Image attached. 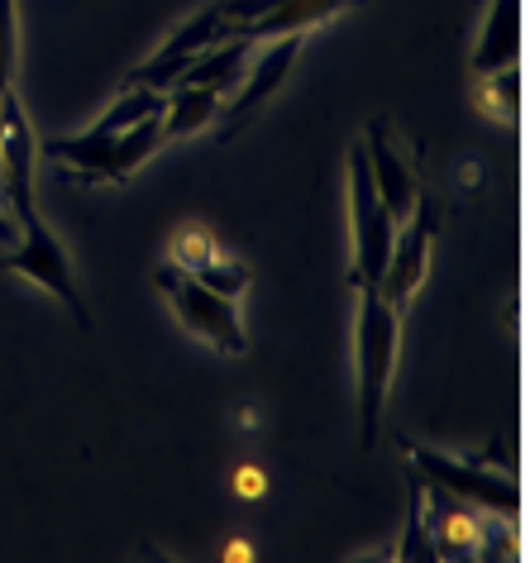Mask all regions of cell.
I'll return each mask as SVG.
<instances>
[{"label": "cell", "instance_id": "e0dca14e", "mask_svg": "<svg viewBox=\"0 0 530 563\" xmlns=\"http://www.w3.org/2000/svg\"><path fill=\"white\" fill-rule=\"evenodd\" d=\"M393 559H401V563H426V559H435V554H430V520H426V483H421V473H411L407 540H401V549H397Z\"/></svg>", "mask_w": 530, "mask_h": 563}, {"label": "cell", "instance_id": "277c9868", "mask_svg": "<svg viewBox=\"0 0 530 563\" xmlns=\"http://www.w3.org/2000/svg\"><path fill=\"white\" fill-rule=\"evenodd\" d=\"M401 449L411 454L416 473H426L435 487L454 492L459 501L478 506V511L516 520V506H521V497H516L511 477H501V468H497V444L487 449L483 459H450V454H440V449H426L416 440H401Z\"/></svg>", "mask_w": 530, "mask_h": 563}, {"label": "cell", "instance_id": "30bf717a", "mask_svg": "<svg viewBox=\"0 0 530 563\" xmlns=\"http://www.w3.org/2000/svg\"><path fill=\"white\" fill-rule=\"evenodd\" d=\"M435 230H440V220H435V206H430L426 196L416 201L411 216L397 224L393 253H387V267H383V282H378L383 301L397 306V311H407L411 297L421 291V282H426V273H430V249H435Z\"/></svg>", "mask_w": 530, "mask_h": 563}, {"label": "cell", "instance_id": "603a6c76", "mask_svg": "<svg viewBox=\"0 0 530 563\" xmlns=\"http://www.w3.org/2000/svg\"><path fill=\"white\" fill-rule=\"evenodd\" d=\"M225 559H230V563H234V559L244 563V559H254V549H249V540H230V544H225Z\"/></svg>", "mask_w": 530, "mask_h": 563}, {"label": "cell", "instance_id": "ac0fdd59", "mask_svg": "<svg viewBox=\"0 0 530 563\" xmlns=\"http://www.w3.org/2000/svg\"><path fill=\"white\" fill-rule=\"evenodd\" d=\"M216 253H220V244H216V239L206 234V230H177V239H173V258H167V263L197 277L201 267L216 258Z\"/></svg>", "mask_w": 530, "mask_h": 563}, {"label": "cell", "instance_id": "7c38bea8", "mask_svg": "<svg viewBox=\"0 0 530 563\" xmlns=\"http://www.w3.org/2000/svg\"><path fill=\"white\" fill-rule=\"evenodd\" d=\"M220 38H230L225 34V24H220V10L216 5H206L197 10L187 24H177L173 38L153 53L148 63H139L134 73H130V87H153V91H167V87H177V77L187 73L191 63L201 58L211 44H220Z\"/></svg>", "mask_w": 530, "mask_h": 563}, {"label": "cell", "instance_id": "2e32d148", "mask_svg": "<svg viewBox=\"0 0 530 563\" xmlns=\"http://www.w3.org/2000/svg\"><path fill=\"white\" fill-rule=\"evenodd\" d=\"M216 110H220V91H211V87H167L163 130H167V139L201 134L206 124L216 120Z\"/></svg>", "mask_w": 530, "mask_h": 563}, {"label": "cell", "instance_id": "44dd1931", "mask_svg": "<svg viewBox=\"0 0 530 563\" xmlns=\"http://www.w3.org/2000/svg\"><path fill=\"white\" fill-rule=\"evenodd\" d=\"M230 487H234V497H244V501H263L268 497V473H263L258 463H240L230 477Z\"/></svg>", "mask_w": 530, "mask_h": 563}, {"label": "cell", "instance_id": "d6986e66", "mask_svg": "<svg viewBox=\"0 0 530 563\" xmlns=\"http://www.w3.org/2000/svg\"><path fill=\"white\" fill-rule=\"evenodd\" d=\"M197 282H206V287L220 291V297H234V301H240L244 291H249V267L234 263V258H225V253H216V258L197 273Z\"/></svg>", "mask_w": 530, "mask_h": 563}, {"label": "cell", "instance_id": "8992f818", "mask_svg": "<svg viewBox=\"0 0 530 563\" xmlns=\"http://www.w3.org/2000/svg\"><path fill=\"white\" fill-rule=\"evenodd\" d=\"M349 220H354V267H349V287L354 291L378 287L387 253H393V239H397V220L387 216L378 201L364 148L349 153Z\"/></svg>", "mask_w": 530, "mask_h": 563}, {"label": "cell", "instance_id": "3957f363", "mask_svg": "<svg viewBox=\"0 0 530 563\" xmlns=\"http://www.w3.org/2000/svg\"><path fill=\"white\" fill-rule=\"evenodd\" d=\"M153 282H158V291L173 301V316L183 320L187 334L206 340L216 354H230V358L249 354V334H244V320H240L234 297H220V291H211L206 282H197L191 273H183V267H173V263H163L158 273H153Z\"/></svg>", "mask_w": 530, "mask_h": 563}, {"label": "cell", "instance_id": "5b68a950", "mask_svg": "<svg viewBox=\"0 0 530 563\" xmlns=\"http://www.w3.org/2000/svg\"><path fill=\"white\" fill-rule=\"evenodd\" d=\"M301 38L306 34H277V38H263L258 53H249V67H244L240 87H234L230 96H220V110L211 120V124H220V130H216L220 144H234V139H240L249 124L263 115V106L273 101L277 87L287 81V73L297 67Z\"/></svg>", "mask_w": 530, "mask_h": 563}, {"label": "cell", "instance_id": "8fae6325", "mask_svg": "<svg viewBox=\"0 0 530 563\" xmlns=\"http://www.w3.org/2000/svg\"><path fill=\"white\" fill-rule=\"evenodd\" d=\"M364 153H368V173H373V187H378L383 210L401 224L416 210V201H421V173H416V153L401 144V134H397L393 120H373L368 124Z\"/></svg>", "mask_w": 530, "mask_h": 563}, {"label": "cell", "instance_id": "4fadbf2b", "mask_svg": "<svg viewBox=\"0 0 530 563\" xmlns=\"http://www.w3.org/2000/svg\"><path fill=\"white\" fill-rule=\"evenodd\" d=\"M435 506H426V520H430V554L435 559H478L483 554V540H487V516L493 511H478V506L459 501L454 492L435 487Z\"/></svg>", "mask_w": 530, "mask_h": 563}, {"label": "cell", "instance_id": "7402d4cb", "mask_svg": "<svg viewBox=\"0 0 530 563\" xmlns=\"http://www.w3.org/2000/svg\"><path fill=\"white\" fill-rule=\"evenodd\" d=\"M454 181H459V191H464V187H468V191H478V181H483V173H478V167H473V163H468V167H459V173H454Z\"/></svg>", "mask_w": 530, "mask_h": 563}, {"label": "cell", "instance_id": "9a60e30c", "mask_svg": "<svg viewBox=\"0 0 530 563\" xmlns=\"http://www.w3.org/2000/svg\"><path fill=\"white\" fill-rule=\"evenodd\" d=\"M249 53H254L249 38H234V34L220 38V44H211L183 77H177V87H211L220 96H230L234 87H240L244 67H249Z\"/></svg>", "mask_w": 530, "mask_h": 563}, {"label": "cell", "instance_id": "cb8c5ba5", "mask_svg": "<svg viewBox=\"0 0 530 563\" xmlns=\"http://www.w3.org/2000/svg\"><path fill=\"white\" fill-rule=\"evenodd\" d=\"M240 420H244L249 430H254V426H258V406H244V411H240Z\"/></svg>", "mask_w": 530, "mask_h": 563}, {"label": "cell", "instance_id": "ba28073f", "mask_svg": "<svg viewBox=\"0 0 530 563\" xmlns=\"http://www.w3.org/2000/svg\"><path fill=\"white\" fill-rule=\"evenodd\" d=\"M0 273H15V277H24V282H34V287H44L48 297H58V301L67 306V316H73L81 330L91 325L87 301H81L77 277H73V263H67L58 234H53L38 216L20 224V249H15V253H0Z\"/></svg>", "mask_w": 530, "mask_h": 563}, {"label": "cell", "instance_id": "6da1fadb", "mask_svg": "<svg viewBox=\"0 0 530 563\" xmlns=\"http://www.w3.org/2000/svg\"><path fill=\"white\" fill-rule=\"evenodd\" d=\"M163 115H144L130 130H110V134H73V139H48L44 153L58 163V173L67 181H81V187H120L130 181L139 167H144L153 153L167 144V130H163Z\"/></svg>", "mask_w": 530, "mask_h": 563}, {"label": "cell", "instance_id": "5bb4252c", "mask_svg": "<svg viewBox=\"0 0 530 563\" xmlns=\"http://www.w3.org/2000/svg\"><path fill=\"white\" fill-rule=\"evenodd\" d=\"M516 58H521V0H493L478 48H473V73H501V67H516Z\"/></svg>", "mask_w": 530, "mask_h": 563}, {"label": "cell", "instance_id": "ffe728a7", "mask_svg": "<svg viewBox=\"0 0 530 563\" xmlns=\"http://www.w3.org/2000/svg\"><path fill=\"white\" fill-rule=\"evenodd\" d=\"M15 48H20V24H15V0H0V96L15 81Z\"/></svg>", "mask_w": 530, "mask_h": 563}, {"label": "cell", "instance_id": "7a4b0ae2", "mask_svg": "<svg viewBox=\"0 0 530 563\" xmlns=\"http://www.w3.org/2000/svg\"><path fill=\"white\" fill-rule=\"evenodd\" d=\"M358 440L364 449L378 444L383 411H387V387L397 373V344H401V311L383 301L378 287L358 291Z\"/></svg>", "mask_w": 530, "mask_h": 563}, {"label": "cell", "instance_id": "52a82bcc", "mask_svg": "<svg viewBox=\"0 0 530 563\" xmlns=\"http://www.w3.org/2000/svg\"><path fill=\"white\" fill-rule=\"evenodd\" d=\"M354 5H364V0H216L225 34L249 38V44H263V38H277V34L320 30V24L340 20Z\"/></svg>", "mask_w": 530, "mask_h": 563}, {"label": "cell", "instance_id": "9c48e42d", "mask_svg": "<svg viewBox=\"0 0 530 563\" xmlns=\"http://www.w3.org/2000/svg\"><path fill=\"white\" fill-rule=\"evenodd\" d=\"M38 158V134L30 115H24V101L15 91L0 96V201L15 210V220H34V163Z\"/></svg>", "mask_w": 530, "mask_h": 563}]
</instances>
